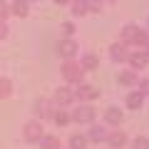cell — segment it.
<instances>
[{
  "label": "cell",
  "mask_w": 149,
  "mask_h": 149,
  "mask_svg": "<svg viewBox=\"0 0 149 149\" xmlns=\"http://www.w3.org/2000/svg\"><path fill=\"white\" fill-rule=\"evenodd\" d=\"M60 70H62V77H65L67 82H72V85H80V82H82V74H85V70H82L80 60H65Z\"/></svg>",
  "instance_id": "cell-1"
},
{
  "label": "cell",
  "mask_w": 149,
  "mask_h": 149,
  "mask_svg": "<svg viewBox=\"0 0 149 149\" xmlns=\"http://www.w3.org/2000/svg\"><path fill=\"white\" fill-rule=\"evenodd\" d=\"M45 134H42V122L40 119H30V122H25V127H22V139L25 142H40Z\"/></svg>",
  "instance_id": "cell-2"
},
{
  "label": "cell",
  "mask_w": 149,
  "mask_h": 149,
  "mask_svg": "<svg viewBox=\"0 0 149 149\" xmlns=\"http://www.w3.org/2000/svg\"><path fill=\"white\" fill-rule=\"evenodd\" d=\"M95 107L92 104H80L77 109L72 112V122H77V124H90V122H95Z\"/></svg>",
  "instance_id": "cell-3"
},
{
  "label": "cell",
  "mask_w": 149,
  "mask_h": 149,
  "mask_svg": "<svg viewBox=\"0 0 149 149\" xmlns=\"http://www.w3.org/2000/svg\"><path fill=\"white\" fill-rule=\"evenodd\" d=\"M100 97V90L92 85H87V82H80V85L74 87V100H82V102H92Z\"/></svg>",
  "instance_id": "cell-4"
},
{
  "label": "cell",
  "mask_w": 149,
  "mask_h": 149,
  "mask_svg": "<svg viewBox=\"0 0 149 149\" xmlns=\"http://www.w3.org/2000/svg\"><path fill=\"white\" fill-rule=\"evenodd\" d=\"M77 50H80V45L74 42L72 37H65V40H60V42H57V52L62 55L65 60H74V55H77Z\"/></svg>",
  "instance_id": "cell-5"
},
{
  "label": "cell",
  "mask_w": 149,
  "mask_h": 149,
  "mask_svg": "<svg viewBox=\"0 0 149 149\" xmlns=\"http://www.w3.org/2000/svg\"><path fill=\"white\" fill-rule=\"evenodd\" d=\"M127 62H129V70H144L149 65V55L144 52V50H134V52H129V57H127Z\"/></svg>",
  "instance_id": "cell-6"
},
{
  "label": "cell",
  "mask_w": 149,
  "mask_h": 149,
  "mask_svg": "<svg viewBox=\"0 0 149 149\" xmlns=\"http://www.w3.org/2000/svg\"><path fill=\"white\" fill-rule=\"evenodd\" d=\"M72 102H74V90H70V87H60V90H55V104H57L60 109L70 107Z\"/></svg>",
  "instance_id": "cell-7"
},
{
  "label": "cell",
  "mask_w": 149,
  "mask_h": 149,
  "mask_svg": "<svg viewBox=\"0 0 149 149\" xmlns=\"http://www.w3.org/2000/svg\"><path fill=\"white\" fill-rule=\"evenodd\" d=\"M127 142H129V137H127L124 129H112L109 137H107V144H109L112 149H124V147H127Z\"/></svg>",
  "instance_id": "cell-8"
},
{
  "label": "cell",
  "mask_w": 149,
  "mask_h": 149,
  "mask_svg": "<svg viewBox=\"0 0 149 149\" xmlns=\"http://www.w3.org/2000/svg\"><path fill=\"white\" fill-rule=\"evenodd\" d=\"M35 119H40V122H42V119H50L55 114V109H52V102H47V100H37L35 102Z\"/></svg>",
  "instance_id": "cell-9"
},
{
  "label": "cell",
  "mask_w": 149,
  "mask_h": 149,
  "mask_svg": "<svg viewBox=\"0 0 149 149\" xmlns=\"http://www.w3.org/2000/svg\"><path fill=\"white\" fill-rule=\"evenodd\" d=\"M129 45L127 42H114L109 47V57L114 60V62H127V57H129Z\"/></svg>",
  "instance_id": "cell-10"
},
{
  "label": "cell",
  "mask_w": 149,
  "mask_h": 149,
  "mask_svg": "<svg viewBox=\"0 0 149 149\" xmlns=\"http://www.w3.org/2000/svg\"><path fill=\"white\" fill-rule=\"evenodd\" d=\"M10 13L15 17H27L30 15V3H27V0H13L10 3Z\"/></svg>",
  "instance_id": "cell-11"
},
{
  "label": "cell",
  "mask_w": 149,
  "mask_h": 149,
  "mask_svg": "<svg viewBox=\"0 0 149 149\" xmlns=\"http://www.w3.org/2000/svg\"><path fill=\"white\" fill-rule=\"evenodd\" d=\"M107 137H109V129L102 127V124H95V127L87 132V139H90V142H107Z\"/></svg>",
  "instance_id": "cell-12"
},
{
  "label": "cell",
  "mask_w": 149,
  "mask_h": 149,
  "mask_svg": "<svg viewBox=\"0 0 149 149\" xmlns=\"http://www.w3.org/2000/svg\"><path fill=\"white\" fill-rule=\"evenodd\" d=\"M122 109L119 107H107V112H104V122L107 124H112V127H119L122 124Z\"/></svg>",
  "instance_id": "cell-13"
},
{
  "label": "cell",
  "mask_w": 149,
  "mask_h": 149,
  "mask_svg": "<svg viewBox=\"0 0 149 149\" xmlns=\"http://www.w3.org/2000/svg\"><path fill=\"white\" fill-rule=\"evenodd\" d=\"M137 82H139V74L134 72V70H122V72H119V85H124V87H137Z\"/></svg>",
  "instance_id": "cell-14"
},
{
  "label": "cell",
  "mask_w": 149,
  "mask_h": 149,
  "mask_svg": "<svg viewBox=\"0 0 149 149\" xmlns=\"http://www.w3.org/2000/svg\"><path fill=\"white\" fill-rule=\"evenodd\" d=\"M142 104H144V95L139 90H132L127 95V107L129 109H142Z\"/></svg>",
  "instance_id": "cell-15"
},
{
  "label": "cell",
  "mask_w": 149,
  "mask_h": 149,
  "mask_svg": "<svg viewBox=\"0 0 149 149\" xmlns=\"http://www.w3.org/2000/svg\"><path fill=\"white\" fill-rule=\"evenodd\" d=\"M80 65H82V70H85V72H92V70L100 67V57H97V55H92V52H87L85 57L80 60Z\"/></svg>",
  "instance_id": "cell-16"
},
{
  "label": "cell",
  "mask_w": 149,
  "mask_h": 149,
  "mask_svg": "<svg viewBox=\"0 0 149 149\" xmlns=\"http://www.w3.org/2000/svg\"><path fill=\"white\" fill-rule=\"evenodd\" d=\"M52 122L57 124V127H67V124L72 122V114H70L67 109H57V112L52 114Z\"/></svg>",
  "instance_id": "cell-17"
},
{
  "label": "cell",
  "mask_w": 149,
  "mask_h": 149,
  "mask_svg": "<svg viewBox=\"0 0 149 149\" xmlns=\"http://www.w3.org/2000/svg\"><path fill=\"white\" fill-rule=\"evenodd\" d=\"M137 32H139L137 25H124V27H122V42L132 45V42H134V37H137Z\"/></svg>",
  "instance_id": "cell-18"
},
{
  "label": "cell",
  "mask_w": 149,
  "mask_h": 149,
  "mask_svg": "<svg viewBox=\"0 0 149 149\" xmlns=\"http://www.w3.org/2000/svg\"><path fill=\"white\" fill-rule=\"evenodd\" d=\"M70 8H72V15L74 17H82V15H87V3L85 0H72V3H70Z\"/></svg>",
  "instance_id": "cell-19"
},
{
  "label": "cell",
  "mask_w": 149,
  "mask_h": 149,
  "mask_svg": "<svg viewBox=\"0 0 149 149\" xmlns=\"http://www.w3.org/2000/svg\"><path fill=\"white\" fill-rule=\"evenodd\" d=\"M87 142H90V139H87L85 134H72V137H70V149H87Z\"/></svg>",
  "instance_id": "cell-20"
},
{
  "label": "cell",
  "mask_w": 149,
  "mask_h": 149,
  "mask_svg": "<svg viewBox=\"0 0 149 149\" xmlns=\"http://www.w3.org/2000/svg\"><path fill=\"white\" fill-rule=\"evenodd\" d=\"M10 95H13V80L0 77V100H8Z\"/></svg>",
  "instance_id": "cell-21"
},
{
  "label": "cell",
  "mask_w": 149,
  "mask_h": 149,
  "mask_svg": "<svg viewBox=\"0 0 149 149\" xmlns=\"http://www.w3.org/2000/svg\"><path fill=\"white\" fill-rule=\"evenodd\" d=\"M37 144H40V149H60V139L57 137H42Z\"/></svg>",
  "instance_id": "cell-22"
},
{
  "label": "cell",
  "mask_w": 149,
  "mask_h": 149,
  "mask_svg": "<svg viewBox=\"0 0 149 149\" xmlns=\"http://www.w3.org/2000/svg\"><path fill=\"white\" fill-rule=\"evenodd\" d=\"M147 42H149V35H147V30H139V32H137V37H134V42H132V45H137L139 50H144V45H147Z\"/></svg>",
  "instance_id": "cell-23"
},
{
  "label": "cell",
  "mask_w": 149,
  "mask_h": 149,
  "mask_svg": "<svg viewBox=\"0 0 149 149\" xmlns=\"http://www.w3.org/2000/svg\"><path fill=\"white\" fill-rule=\"evenodd\" d=\"M132 149H149V137H137V139H132Z\"/></svg>",
  "instance_id": "cell-24"
},
{
  "label": "cell",
  "mask_w": 149,
  "mask_h": 149,
  "mask_svg": "<svg viewBox=\"0 0 149 149\" xmlns=\"http://www.w3.org/2000/svg\"><path fill=\"white\" fill-rule=\"evenodd\" d=\"M10 15H13V13H10V5H8L5 0H0V20L5 22L8 17H10Z\"/></svg>",
  "instance_id": "cell-25"
},
{
  "label": "cell",
  "mask_w": 149,
  "mask_h": 149,
  "mask_svg": "<svg viewBox=\"0 0 149 149\" xmlns=\"http://www.w3.org/2000/svg\"><path fill=\"white\" fill-rule=\"evenodd\" d=\"M87 3V13H100L102 10V0H85Z\"/></svg>",
  "instance_id": "cell-26"
},
{
  "label": "cell",
  "mask_w": 149,
  "mask_h": 149,
  "mask_svg": "<svg viewBox=\"0 0 149 149\" xmlns=\"http://www.w3.org/2000/svg\"><path fill=\"white\" fill-rule=\"evenodd\" d=\"M137 87H139V92H142L144 97H149V77H144V80H139V82H137Z\"/></svg>",
  "instance_id": "cell-27"
},
{
  "label": "cell",
  "mask_w": 149,
  "mask_h": 149,
  "mask_svg": "<svg viewBox=\"0 0 149 149\" xmlns=\"http://www.w3.org/2000/svg\"><path fill=\"white\" fill-rule=\"evenodd\" d=\"M60 30H62L67 37H72V35H74V22H62V25H60Z\"/></svg>",
  "instance_id": "cell-28"
},
{
  "label": "cell",
  "mask_w": 149,
  "mask_h": 149,
  "mask_svg": "<svg viewBox=\"0 0 149 149\" xmlns=\"http://www.w3.org/2000/svg\"><path fill=\"white\" fill-rule=\"evenodd\" d=\"M8 30H10V27H8L5 22L0 20V40H5V37H8Z\"/></svg>",
  "instance_id": "cell-29"
},
{
  "label": "cell",
  "mask_w": 149,
  "mask_h": 149,
  "mask_svg": "<svg viewBox=\"0 0 149 149\" xmlns=\"http://www.w3.org/2000/svg\"><path fill=\"white\" fill-rule=\"evenodd\" d=\"M57 5H67V3H72V0H55Z\"/></svg>",
  "instance_id": "cell-30"
},
{
  "label": "cell",
  "mask_w": 149,
  "mask_h": 149,
  "mask_svg": "<svg viewBox=\"0 0 149 149\" xmlns=\"http://www.w3.org/2000/svg\"><path fill=\"white\" fill-rule=\"evenodd\" d=\"M144 52H147V55H149V42H147V45H144Z\"/></svg>",
  "instance_id": "cell-31"
},
{
  "label": "cell",
  "mask_w": 149,
  "mask_h": 149,
  "mask_svg": "<svg viewBox=\"0 0 149 149\" xmlns=\"http://www.w3.org/2000/svg\"><path fill=\"white\" fill-rule=\"evenodd\" d=\"M107 3H114V0H107Z\"/></svg>",
  "instance_id": "cell-32"
},
{
  "label": "cell",
  "mask_w": 149,
  "mask_h": 149,
  "mask_svg": "<svg viewBox=\"0 0 149 149\" xmlns=\"http://www.w3.org/2000/svg\"><path fill=\"white\" fill-rule=\"evenodd\" d=\"M27 3H30V0H27Z\"/></svg>",
  "instance_id": "cell-33"
}]
</instances>
